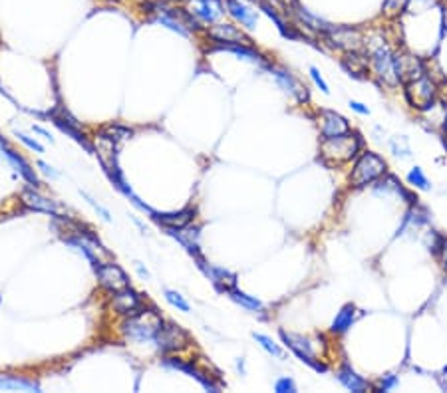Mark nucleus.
Masks as SVG:
<instances>
[{
    "label": "nucleus",
    "instance_id": "nucleus-14",
    "mask_svg": "<svg viewBox=\"0 0 447 393\" xmlns=\"http://www.w3.org/2000/svg\"><path fill=\"white\" fill-rule=\"evenodd\" d=\"M320 115H322V120H320V134H322V139L344 136V134L350 131V123H348L346 117H342L340 113L324 110Z\"/></svg>",
    "mask_w": 447,
    "mask_h": 393
},
{
    "label": "nucleus",
    "instance_id": "nucleus-22",
    "mask_svg": "<svg viewBox=\"0 0 447 393\" xmlns=\"http://www.w3.org/2000/svg\"><path fill=\"white\" fill-rule=\"evenodd\" d=\"M167 233L171 234V236H175L191 255L201 257V255H199V227L187 224V227H181V229H167Z\"/></svg>",
    "mask_w": 447,
    "mask_h": 393
},
{
    "label": "nucleus",
    "instance_id": "nucleus-20",
    "mask_svg": "<svg viewBox=\"0 0 447 393\" xmlns=\"http://www.w3.org/2000/svg\"><path fill=\"white\" fill-rule=\"evenodd\" d=\"M225 4H227V13L231 14L239 24L245 26L247 30H253L257 26L259 16L245 2H241V0H225Z\"/></svg>",
    "mask_w": 447,
    "mask_h": 393
},
{
    "label": "nucleus",
    "instance_id": "nucleus-18",
    "mask_svg": "<svg viewBox=\"0 0 447 393\" xmlns=\"http://www.w3.org/2000/svg\"><path fill=\"white\" fill-rule=\"evenodd\" d=\"M197 260H199V266H201V271L205 272V274L211 278L213 284L217 286V290L227 292L229 288L236 286V274L229 272L227 269H219V266H207V262H205V260H203L201 257H197Z\"/></svg>",
    "mask_w": 447,
    "mask_h": 393
},
{
    "label": "nucleus",
    "instance_id": "nucleus-44",
    "mask_svg": "<svg viewBox=\"0 0 447 393\" xmlns=\"http://www.w3.org/2000/svg\"><path fill=\"white\" fill-rule=\"evenodd\" d=\"M136 271H137V274L143 278V280H148L149 272H148V269H143V264H141V262H136Z\"/></svg>",
    "mask_w": 447,
    "mask_h": 393
},
{
    "label": "nucleus",
    "instance_id": "nucleus-23",
    "mask_svg": "<svg viewBox=\"0 0 447 393\" xmlns=\"http://www.w3.org/2000/svg\"><path fill=\"white\" fill-rule=\"evenodd\" d=\"M338 381L346 387L348 392L364 393L368 390V381L364 380L362 376H358L348 364H344L342 368L338 369Z\"/></svg>",
    "mask_w": 447,
    "mask_h": 393
},
{
    "label": "nucleus",
    "instance_id": "nucleus-42",
    "mask_svg": "<svg viewBox=\"0 0 447 393\" xmlns=\"http://www.w3.org/2000/svg\"><path fill=\"white\" fill-rule=\"evenodd\" d=\"M350 108L354 111H358V113H362V115H368V113H370V110H368L364 103H360V101H350Z\"/></svg>",
    "mask_w": 447,
    "mask_h": 393
},
{
    "label": "nucleus",
    "instance_id": "nucleus-11",
    "mask_svg": "<svg viewBox=\"0 0 447 393\" xmlns=\"http://www.w3.org/2000/svg\"><path fill=\"white\" fill-rule=\"evenodd\" d=\"M48 117L54 120V123L62 129L64 134H68L70 137H74L76 141L80 143V145H84V149H87L90 153L94 151L92 145L87 143V139L84 137V134L80 131V123L76 122V117H72L68 110H64V108H56V110L48 111Z\"/></svg>",
    "mask_w": 447,
    "mask_h": 393
},
{
    "label": "nucleus",
    "instance_id": "nucleus-39",
    "mask_svg": "<svg viewBox=\"0 0 447 393\" xmlns=\"http://www.w3.org/2000/svg\"><path fill=\"white\" fill-rule=\"evenodd\" d=\"M396 385H397L396 376H385V378H382V381H380L378 392H388V390H392V387H396Z\"/></svg>",
    "mask_w": 447,
    "mask_h": 393
},
{
    "label": "nucleus",
    "instance_id": "nucleus-4",
    "mask_svg": "<svg viewBox=\"0 0 447 393\" xmlns=\"http://www.w3.org/2000/svg\"><path fill=\"white\" fill-rule=\"evenodd\" d=\"M435 96H437L435 84L425 76H420V78L406 84V98H408V103L413 110L423 111L434 108Z\"/></svg>",
    "mask_w": 447,
    "mask_h": 393
},
{
    "label": "nucleus",
    "instance_id": "nucleus-27",
    "mask_svg": "<svg viewBox=\"0 0 447 393\" xmlns=\"http://www.w3.org/2000/svg\"><path fill=\"white\" fill-rule=\"evenodd\" d=\"M227 294L231 296L236 304H241V306L247 308V310H250V312H262V310H264L262 302L257 298V296L247 294V292L239 290V288H235V286H233V288H229V290H227Z\"/></svg>",
    "mask_w": 447,
    "mask_h": 393
},
{
    "label": "nucleus",
    "instance_id": "nucleus-17",
    "mask_svg": "<svg viewBox=\"0 0 447 393\" xmlns=\"http://www.w3.org/2000/svg\"><path fill=\"white\" fill-rule=\"evenodd\" d=\"M151 217H153V221L159 222L163 227H167V229H181V227H187V224L193 222L195 209L185 207V209L181 210H169V213H155L153 210Z\"/></svg>",
    "mask_w": 447,
    "mask_h": 393
},
{
    "label": "nucleus",
    "instance_id": "nucleus-3",
    "mask_svg": "<svg viewBox=\"0 0 447 393\" xmlns=\"http://www.w3.org/2000/svg\"><path fill=\"white\" fill-rule=\"evenodd\" d=\"M385 173V161L378 153H362L360 159L356 161L352 175H350V183L352 187H366L374 183L376 179H380Z\"/></svg>",
    "mask_w": 447,
    "mask_h": 393
},
{
    "label": "nucleus",
    "instance_id": "nucleus-43",
    "mask_svg": "<svg viewBox=\"0 0 447 393\" xmlns=\"http://www.w3.org/2000/svg\"><path fill=\"white\" fill-rule=\"evenodd\" d=\"M32 129H34V134H40V136L44 137V139H48L50 143H54V137L50 136L48 131L44 129V127H40V125H32Z\"/></svg>",
    "mask_w": 447,
    "mask_h": 393
},
{
    "label": "nucleus",
    "instance_id": "nucleus-1",
    "mask_svg": "<svg viewBox=\"0 0 447 393\" xmlns=\"http://www.w3.org/2000/svg\"><path fill=\"white\" fill-rule=\"evenodd\" d=\"M163 324V318L155 312V310H141L136 316H129L124 320L122 324V332L127 340L137 342V344H153L155 340V332Z\"/></svg>",
    "mask_w": 447,
    "mask_h": 393
},
{
    "label": "nucleus",
    "instance_id": "nucleus-12",
    "mask_svg": "<svg viewBox=\"0 0 447 393\" xmlns=\"http://www.w3.org/2000/svg\"><path fill=\"white\" fill-rule=\"evenodd\" d=\"M324 36L332 42L336 48L346 50V52H358L362 48V34L354 28H336L330 26L328 32H324Z\"/></svg>",
    "mask_w": 447,
    "mask_h": 393
},
{
    "label": "nucleus",
    "instance_id": "nucleus-9",
    "mask_svg": "<svg viewBox=\"0 0 447 393\" xmlns=\"http://www.w3.org/2000/svg\"><path fill=\"white\" fill-rule=\"evenodd\" d=\"M94 271H96V276H98V283L110 292H115V290H122L125 286H129L127 274L115 262H101L98 269H94Z\"/></svg>",
    "mask_w": 447,
    "mask_h": 393
},
{
    "label": "nucleus",
    "instance_id": "nucleus-7",
    "mask_svg": "<svg viewBox=\"0 0 447 393\" xmlns=\"http://www.w3.org/2000/svg\"><path fill=\"white\" fill-rule=\"evenodd\" d=\"M110 308H112L115 314L129 318V316L139 314L146 306H143V298H141V294L136 292L132 286H125L122 290H115V292H113L112 300H110Z\"/></svg>",
    "mask_w": 447,
    "mask_h": 393
},
{
    "label": "nucleus",
    "instance_id": "nucleus-6",
    "mask_svg": "<svg viewBox=\"0 0 447 393\" xmlns=\"http://www.w3.org/2000/svg\"><path fill=\"white\" fill-rule=\"evenodd\" d=\"M372 66L376 70L378 78L388 84V86H397L399 78L396 74V62H394V54L390 52V48L385 44H378L372 50Z\"/></svg>",
    "mask_w": 447,
    "mask_h": 393
},
{
    "label": "nucleus",
    "instance_id": "nucleus-28",
    "mask_svg": "<svg viewBox=\"0 0 447 393\" xmlns=\"http://www.w3.org/2000/svg\"><path fill=\"white\" fill-rule=\"evenodd\" d=\"M0 387H10V390H24V392H40V385L34 380H28L22 376H10V378H2Z\"/></svg>",
    "mask_w": 447,
    "mask_h": 393
},
{
    "label": "nucleus",
    "instance_id": "nucleus-21",
    "mask_svg": "<svg viewBox=\"0 0 447 393\" xmlns=\"http://www.w3.org/2000/svg\"><path fill=\"white\" fill-rule=\"evenodd\" d=\"M22 201H24V205H28L30 209L40 210V213H48L50 217H56V219L62 217L60 207H58L52 199L42 196L40 193H36V191H26L24 195H22Z\"/></svg>",
    "mask_w": 447,
    "mask_h": 393
},
{
    "label": "nucleus",
    "instance_id": "nucleus-15",
    "mask_svg": "<svg viewBox=\"0 0 447 393\" xmlns=\"http://www.w3.org/2000/svg\"><path fill=\"white\" fill-rule=\"evenodd\" d=\"M191 14L199 22L215 24L223 16V8L219 0H191Z\"/></svg>",
    "mask_w": 447,
    "mask_h": 393
},
{
    "label": "nucleus",
    "instance_id": "nucleus-36",
    "mask_svg": "<svg viewBox=\"0 0 447 393\" xmlns=\"http://www.w3.org/2000/svg\"><path fill=\"white\" fill-rule=\"evenodd\" d=\"M311 78L314 80V84H316V87H318V90L322 92V94H330V90H328V84L324 82V78L320 76V72H318V68H314V66H312V68H311Z\"/></svg>",
    "mask_w": 447,
    "mask_h": 393
},
{
    "label": "nucleus",
    "instance_id": "nucleus-8",
    "mask_svg": "<svg viewBox=\"0 0 447 393\" xmlns=\"http://www.w3.org/2000/svg\"><path fill=\"white\" fill-rule=\"evenodd\" d=\"M281 338H283L286 348H290V350L297 354V357L300 362L308 364V366H311L312 369H316V371H326V366L320 364V362H316L311 342H308L306 338H302V336H298V334L286 332V330H281Z\"/></svg>",
    "mask_w": 447,
    "mask_h": 393
},
{
    "label": "nucleus",
    "instance_id": "nucleus-45",
    "mask_svg": "<svg viewBox=\"0 0 447 393\" xmlns=\"http://www.w3.org/2000/svg\"><path fill=\"white\" fill-rule=\"evenodd\" d=\"M444 122H446L444 123V129H446V136H447V115H446V120H444Z\"/></svg>",
    "mask_w": 447,
    "mask_h": 393
},
{
    "label": "nucleus",
    "instance_id": "nucleus-5",
    "mask_svg": "<svg viewBox=\"0 0 447 393\" xmlns=\"http://www.w3.org/2000/svg\"><path fill=\"white\" fill-rule=\"evenodd\" d=\"M153 344L157 345V350L162 354H173V352H179V350L187 348L189 336H187V332L181 326L171 324V322H163L162 326L157 328V332H155Z\"/></svg>",
    "mask_w": 447,
    "mask_h": 393
},
{
    "label": "nucleus",
    "instance_id": "nucleus-19",
    "mask_svg": "<svg viewBox=\"0 0 447 393\" xmlns=\"http://www.w3.org/2000/svg\"><path fill=\"white\" fill-rule=\"evenodd\" d=\"M209 38L215 42H233V44H250L248 36L233 24H215L207 30Z\"/></svg>",
    "mask_w": 447,
    "mask_h": 393
},
{
    "label": "nucleus",
    "instance_id": "nucleus-29",
    "mask_svg": "<svg viewBox=\"0 0 447 393\" xmlns=\"http://www.w3.org/2000/svg\"><path fill=\"white\" fill-rule=\"evenodd\" d=\"M6 157L13 161L14 167H16L18 171L22 173V177H24L28 183H32L34 187H38V185H40V181H38V177H36V173H34V169H30V165H28V163H26V161L22 159V157H20L18 153H14V151H10V149H6Z\"/></svg>",
    "mask_w": 447,
    "mask_h": 393
},
{
    "label": "nucleus",
    "instance_id": "nucleus-35",
    "mask_svg": "<svg viewBox=\"0 0 447 393\" xmlns=\"http://www.w3.org/2000/svg\"><path fill=\"white\" fill-rule=\"evenodd\" d=\"M274 392L276 393H297V383L292 378H281L274 383Z\"/></svg>",
    "mask_w": 447,
    "mask_h": 393
},
{
    "label": "nucleus",
    "instance_id": "nucleus-24",
    "mask_svg": "<svg viewBox=\"0 0 447 393\" xmlns=\"http://www.w3.org/2000/svg\"><path fill=\"white\" fill-rule=\"evenodd\" d=\"M215 50H227V52H233L236 54L239 58H243V60H250V62H262V56L257 52V50H253L248 44H233V42H217L215 46L211 48V52Z\"/></svg>",
    "mask_w": 447,
    "mask_h": 393
},
{
    "label": "nucleus",
    "instance_id": "nucleus-32",
    "mask_svg": "<svg viewBox=\"0 0 447 393\" xmlns=\"http://www.w3.org/2000/svg\"><path fill=\"white\" fill-rule=\"evenodd\" d=\"M253 338H255L257 344H261L262 350H267L271 356L283 357V350L278 348V344H274L273 338H269V336H264V334H253Z\"/></svg>",
    "mask_w": 447,
    "mask_h": 393
},
{
    "label": "nucleus",
    "instance_id": "nucleus-34",
    "mask_svg": "<svg viewBox=\"0 0 447 393\" xmlns=\"http://www.w3.org/2000/svg\"><path fill=\"white\" fill-rule=\"evenodd\" d=\"M408 181H410V185H413V187L422 189V191H427V189H430V181H427V177L423 175V171L420 167H413V169H411L410 175H408Z\"/></svg>",
    "mask_w": 447,
    "mask_h": 393
},
{
    "label": "nucleus",
    "instance_id": "nucleus-13",
    "mask_svg": "<svg viewBox=\"0 0 447 393\" xmlns=\"http://www.w3.org/2000/svg\"><path fill=\"white\" fill-rule=\"evenodd\" d=\"M269 70H271V74L274 76L276 84L281 86V90H285L286 94H290L292 98H297V101H300V103H304V101L308 99V90H306V86H302L290 72L278 70V68H273V66H271Z\"/></svg>",
    "mask_w": 447,
    "mask_h": 393
},
{
    "label": "nucleus",
    "instance_id": "nucleus-41",
    "mask_svg": "<svg viewBox=\"0 0 447 393\" xmlns=\"http://www.w3.org/2000/svg\"><path fill=\"white\" fill-rule=\"evenodd\" d=\"M437 252H439V257H441L444 266L447 269V238H441V243H439V246H437Z\"/></svg>",
    "mask_w": 447,
    "mask_h": 393
},
{
    "label": "nucleus",
    "instance_id": "nucleus-2",
    "mask_svg": "<svg viewBox=\"0 0 447 393\" xmlns=\"http://www.w3.org/2000/svg\"><path fill=\"white\" fill-rule=\"evenodd\" d=\"M362 148L360 136L348 131L344 136L330 137V139H322L320 143V155L330 163H344L350 161Z\"/></svg>",
    "mask_w": 447,
    "mask_h": 393
},
{
    "label": "nucleus",
    "instance_id": "nucleus-10",
    "mask_svg": "<svg viewBox=\"0 0 447 393\" xmlns=\"http://www.w3.org/2000/svg\"><path fill=\"white\" fill-rule=\"evenodd\" d=\"M163 366L169 369H179V371H183L187 376H191V378L197 381V383H201L207 392L219 393V385L213 383L211 378H209L203 369H199L193 362H185V359H181V357H165V359H163Z\"/></svg>",
    "mask_w": 447,
    "mask_h": 393
},
{
    "label": "nucleus",
    "instance_id": "nucleus-26",
    "mask_svg": "<svg viewBox=\"0 0 447 393\" xmlns=\"http://www.w3.org/2000/svg\"><path fill=\"white\" fill-rule=\"evenodd\" d=\"M342 66L346 68V72L354 78H362L368 72V58L362 56L358 52H348L346 58L342 60Z\"/></svg>",
    "mask_w": 447,
    "mask_h": 393
},
{
    "label": "nucleus",
    "instance_id": "nucleus-33",
    "mask_svg": "<svg viewBox=\"0 0 447 393\" xmlns=\"http://www.w3.org/2000/svg\"><path fill=\"white\" fill-rule=\"evenodd\" d=\"M165 300H167V302H169L171 306L177 308V310H181V312H189V310H191V306H189V302H187L185 298L179 294L177 290H171V288H165Z\"/></svg>",
    "mask_w": 447,
    "mask_h": 393
},
{
    "label": "nucleus",
    "instance_id": "nucleus-31",
    "mask_svg": "<svg viewBox=\"0 0 447 393\" xmlns=\"http://www.w3.org/2000/svg\"><path fill=\"white\" fill-rule=\"evenodd\" d=\"M408 4H410V0H384V6H382L384 10L382 13L388 18H396L408 8Z\"/></svg>",
    "mask_w": 447,
    "mask_h": 393
},
{
    "label": "nucleus",
    "instance_id": "nucleus-30",
    "mask_svg": "<svg viewBox=\"0 0 447 393\" xmlns=\"http://www.w3.org/2000/svg\"><path fill=\"white\" fill-rule=\"evenodd\" d=\"M132 136H134V131H132L129 127L118 125V123L104 127V129L98 134V137H101V139H108V141H112V143H118V141L127 139V137H132Z\"/></svg>",
    "mask_w": 447,
    "mask_h": 393
},
{
    "label": "nucleus",
    "instance_id": "nucleus-16",
    "mask_svg": "<svg viewBox=\"0 0 447 393\" xmlns=\"http://www.w3.org/2000/svg\"><path fill=\"white\" fill-rule=\"evenodd\" d=\"M394 62H396V74L399 78V82H411L416 78L423 76V64L420 58L416 56H410V54H399V56H394Z\"/></svg>",
    "mask_w": 447,
    "mask_h": 393
},
{
    "label": "nucleus",
    "instance_id": "nucleus-40",
    "mask_svg": "<svg viewBox=\"0 0 447 393\" xmlns=\"http://www.w3.org/2000/svg\"><path fill=\"white\" fill-rule=\"evenodd\" d=\"M38 167H40L42 171L46 173V175H50V177H54V179H58V177H60V173L56 171V169H54L52 165H48L46 161H42V159L38 161Z\"/></svg>",
    "mask_w": 447,
    "mask_h": 393
},
{
    "label": "nucleus",
    "instance_id": "nucleus-25",
    "mask_svg": "<svg viewBox=\"0 0 447 393\" xmlns=\"http://www.w3.org/2000/svg\"><path fill=\"white\" fill-rule=\"evenodd\" d=\"M358 316V310L354 304H346V306L342 308L338 314H336L334 322H332V332L334 334H344L348 328H352V324H354V320Z\"/></svg>",
    "mask_w": 447,
    "mask_h": 393
},
{
    "label": "nucleus",
    "instance_id": "nucleus-37",
    "mask_svg": "<svg viewBox=\"0 0 447 393\" xmlns=\"http://www.w3.org/2000/svg\"><path fill=\"white\" fill-rule=\"evenodd\" d=\"M80 195H82V196H84V199H86V201H87V203H90V205H92V207H94V209H96V210H98V213H99V215H101V217H104V219H106V221H108V222H110V221H112V217H110V213H108V210H106V209H104V207H99V205H98V203H96V201H94V199H92V196H90V195H87V193H86V191H80Z\"/></svg>",
    "mask_w": 447,
    "mask_h": 393
},
{
    "label": "nucleus",
    "instance_id": "nucleus-38",
    "mask_svg": "<svg viewBox=\"0 0 447 393\" xmlns=\"http://www.w3.org/2000/svg\"><path fill=\"white\" fill-rule=\"evenodd\" d=\"M16 136H18V139H20V141L24 143V145H28V148L32 149V151H36V153H44V148H42V145L38 143L36 139H30V137L24 136V134H16Z\"/></svg>",
    "mask_w": 447,
    "mask_h": 393
}]
</instances>
